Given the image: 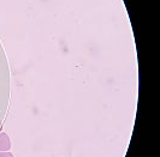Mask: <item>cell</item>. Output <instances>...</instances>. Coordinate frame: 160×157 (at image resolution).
Instances as JSON below:
<instances>
[{
  "mask_svg": "<svg viewBox=\"0 0 160 157\" xmlns=\"http://www.w3.org/2000/svg\"><path fill=\"white\" fill-rule=\"evenodd\" d=\"M0 157H13V155L8 151H0Z\"/></svg>",
  "mask_w": 160,
  "mask_h": 157,
  "instance_id": "obj_2",
  "label": "cell"
},
{
  "mask_svg": "<svg viewBox=\"0 0 160 157\" xmlns=\"http://www.w3.org/2000/svg\"><path fill=\"white\" fill-rule=\"evenodd\" d=\"M0 126H1V122H0Z\"/></svg>",
  "mask_w": 160,
  "mask_h": 157,
  "instance_id": "obj_3",
  "label": "cell"
},
{
  "mask_svg": "<svg viewBox=\"0 0 160 157\" xmlns=\"http://www.w3.org/2000/svg\"><path fill=\"white\" fill-rule=\"evenodd\" d=\"M11 148V140L5 132H0V151H8Z\"/></svg>",
  "mask_w": 160,
  "mask_h": 157,
  "instance_id": "obj_1",
  "label": "cell"
}]
</instances>
